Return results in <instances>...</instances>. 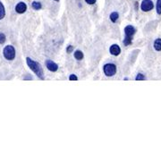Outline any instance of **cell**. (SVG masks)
<instances>
[{"label": "cell", "instance_id": "cell-3", "mask_svg": "<svg viewBox=\"0 0 161 161\" xmlns=\"http://www.w3.org/2000/svg\"><path fill=\"white\" fill-rule=\"evenodd\" d=\"M104 73L106 74L107 76H114L115 74L116 73V66L114 64H107L104 66Z\"/></svg>", "mask_w": 161, "mask_h": 161}, {"label": "cell", "instance_id": "cell-5", "mask_svg": "<svg viewBox=\"0 0 161 161\" xmlns=\"http://www.w3.org/2000/svg\"><path fill=\"white\" fill-rule=\"evenodd\" d=\"M46 66L50 72H56L58 70V66L52 60H47L46 61Z\"/></svg>", "mask_w": 161, "mask_h": 161}, {"label": "cell", "instance_id": "cell-6", "mask_svg": "<svg viewBox=\"0 0 161 161\" xmlns=\"http://www.w3.org/2000/svg\"><path fill=\"white\" fill-rule=\"evenodd\" d=\"M26 10H27V6H26L25 3H23V2L18 3L15 6V11H16V13H18V14L25 13Z\"/></svg>", "mask_w": 161, "mask_h": 161}, {"label": "cell", "instance_id": "cell-19", "mask_svg": "<svg viewBox=\"0 0 161 161\" xmlns=\"http://www.w3.org/2000/svg\"><path fill=\"white\" fill-rule=\"evenodd\" d=\"M72 50H73V47H72V45H70V46L67 47V48H66V52H67V53H71Z\"/></svg>", "mask_w": 161, "mask_h": 161}, {"label": "cell", "instance_id": "cell-7", "mask_svg": "<svg viewBox=\"0 0 161 161\" xmlns=\"http://www.w3.org/2000/svg\"><path fill=\"white\" fill-rule=\"evenodd\" d=\"M136 32V30L133 26L128 25L125 28V34L126 37H132Z\"/></svg>", "mask_w": 161, "mask_h": 161}, {"label": "cell", "instance_id": "cell-17", "mask_svg": "<svg viewBox=\"0 0 161 161\" xmlns=\"http://www.w3.org/2000/svg\"><path fill=\"white\" fill-rule=\"evenodd\" d=\"M6 35L4 33H0V44H4L6 42Z\"/></svg>", "mask_w": 161, "mask_h": 161}, {"label": "cell", "instance_id": "cell-12", "mask_svg": "<svg viewBox=\"0 0 161 161\" xmlns=\"http://www.w3.org/2000/svg\"><path fill=\"white\" fill-rule=\"evenodd\" d=\"M6 15V10H5V7L3 6V4L0 2V20L3 19Z\"/></svg>", "mask_w": 161, "mask_h": 161}, {"label": "cell", "instance_id": "cell-9", "mask_svg": "<svg viewBox=\"0 0 161 161\" xmlns=\"http://www.w3.org/2000/svg\"><path fill=\"white\" fill-rule=\"evenodd\" d=\"M154 48L157 51H161V39H157L154 41Z\"/></svg>", "mask_w": 161, "mask_h": 161}, {"label": "cell", "instance_id": "cell-8", "mask_svg": "<svg viewBox=\"0 0 161 161\" xmlns=\"http://www.w3.org/2000/svg\"><path fill=\"white\" fill-rule=\"evenodd\" d=\"M109 51L111 53V55H113V56H118L120 53H121V48L118 45H112L110 47V49H109Z\"/></svg>", "mask_w": 161, "mask_h": 161}, {"label": "cell", "instance_id": "cell-2", "mask_svg": "<svg viewBox=\"0 0 161 161\" xmlns=\"http://www.w3.org/2000/svg\"><path fill=\"white\" fill-rule=\"evenodd\" d=\"M3 54L7 60H14L15 57V49L13 46L8 45L4 48Z\"/></svg>", "mask_w": 161, "mask_h": 161}, {"label": "cell", "instance_id": "cell-16", "mask_svg": "<svg viewBox=\"0 0 161 161\" xmlns=\"http://www.w3.org/2000/svg\"><path fill=\"white\" fill-rule=\"evenodd\" d=\"M145 79H146V78H145V76L143 75L142 73H138L137 76H136V78H135L136 81H144Z\"/></svg>", "mask_w": 161, "mask_h": 161}, {"label": "cell", "instance_id": "cell-15", "mask_svg": "<svg viewBox=\"0 0 161 161\" xmlns=\"http://www.w3.org/2000/svg\"><path fill=\"white\" fill-rule=\"evenodd\" d=\"M157 14L158 15H161V0H157Z\"/></svg>", "mask_w": 161, "mask_h": 161}, {"label": "cell", "instance_id": "cell-13", "mask_svg": "<svg viewBox=\"0 0 161 161\" xmlns=\"http://www.w3.org/2000/svg\"><path fill=\"white\" fill-rule=\"evenodd\" d=\"M132 37H125V40H123V44L125 46H129L132 44Z\"/></svg>", "mask_w": 161, "mask_h": 161}, {"label": "cell", "instance_id": "cell-1", "mask_svg": "<svg viewBox=\"0 0 161 161\" xmlns=\"http://www.w3.org/2000/svg\"><path fill=\"white\" fill-rule=\"evenodd\" d=\"M26 62H27V65L30 67V69L34 72V73L36 74V75L38 76L40 79L44 80V72H43V69L40 66V65L39 63H37V62H35L34 60H32L31 58H30V57L26 58Z\"/></svg>", "mask_w": 161, "mask_h": 161}, {"label": "cell", "instance_id": "cell-20", "mask_svg": "<svg viewBox=\"0 0 161 161\" xmlns=\"http://www.w3.org/2000/svg\"><path fill=\"white\" fill-rule=\"evenodd\" d=\"M96 1L97 0H85V2L87 4H89V5H93V4L96 3Z\"/></svg>", "mask_w": 161, "mask_h": 161}, {"label": "cell", "instance_id": "cell-11", "mask_svg": "<svg viewBox=\"0 0 161 161\" xmlns=\"http://www.w3.org/2000/svg\"><path fill=\"white\" fill-rule=\"evenodd\" d=\"M74 57L77 60H82L83 58V53L81 50H76L74 52Z\"/></svg>", "mask_w": 161, "mask_h": 161}, {"label": "cell", "instance_id": "cell-14", "mask_svg": "<svg viewBox=\"0 0 161 161\" xmlns=\"http://www.w3.org/2000/svg\"><path fill=\"white\" fill-rule=\"evenodd\" d=\"M41 6H41L40 2H37V1L32 2V7L35 10H40V9H41Z\"/></svg>", "mask_w": 161, "mask_h": 161}, {"label": "cell", "instance_id": "cell-4", "mask_svg": "<svg viewBox=\"0 0 161 161\" xmlns=\"http://www.w3.org/2000/svg\"><path fill=\"white\" fill-rule=\"evenodd\" d=\"M154 7L153 2L151 0H143L141 5V9L143 12H150L151 10H152Z\"/></svg>", "mask_w": 161, "mask_h": 161}, {"label": "cell", "instance_id": "cell-21", "mask_svg": "<svg viewBox=\"0 0 161 161\" xmlns=\"http://www.w3.org/2000/svg\"><path fill=\"white\" fill-rule=\"evenodd\" d=\"M55 1H56V2H59V0H55Z\"/></svg>", "mask_w": 161, "mask_h": 161}, {"label": "cell", "instance_id": "cell-18", "mask_svg": "<svg viewBox=\"0 0 161 161\" xmlns=\"http://www.w3.org/2000/svg\"><path fill=\"white\" fill-rule=\"evenodd\" d=\"M69 80L70 81H77L78 78H77V76L75 75V74H71L70 77H69Z\"/></svg>", "mask_w": 161, "mask_h": 161}, {"label": "cell", "instance_id": "cell-10", "mask_svg": "<svg viewBox=\"0 0 161 161\" xmlns=\"http://www.w3.org/2000/svg\"><path fill=\"white\" fill-rule=\"evenodd\" d=\"M109 17H110V20L112 21L113 22H116L117 21L118 17H119V15H118V13H116V12H113V13L110 15Z\"/></svg>", "mask_w": 161, "mask_h": 161}]
</instances>
